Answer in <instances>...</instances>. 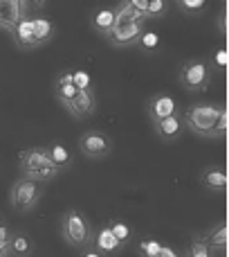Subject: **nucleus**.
<instances>
[{
    "label": "nucleus",
    "instance_id": "f257e3e1",
    "mask_svg": "<svg viewBox=\"0 0 229 257\" xmlns=\"http://www.w3.org/2000/svg\"><path fill=\"white\" fill-rule=\"evenodd\" d=\"M227 108L222 104H209V102H196L186 106L182 113V122L189 131H194L200 138H216V126L220 115Z\"/></svg>",
    "mask_w": 229,
    "mask_h": 257
},
{
    "label": "nucleus",
    "instance_id": "f03ea898",
    "mask_svg": "<svg viewBox=\"0 0 229 257\" xmlns=\"http://www.w3.org/2000/svg\"><path fill=\"white\" fill-rule=\"evenodd\" d=\"M58 169L52 165L48 154V147H32L20 154V176L36 183H50L58 176Z\"/></svg>",
    "mask_w": 229,
    "mask_h": 257
},
{
    "label": "nucleus",
    "instance_id": "7ed1b4c3",
    "mask_svg": "<svg viewBox=\"0 0 229 257\" xmlns=\"http://www.w3.org/2000/svg\"><path fill=\"white\" fill-rule=\"evenodd\" d=\"M61 235H63V239L70 246H74V248H88V246L92 244L94 232H92L90 221L86 219V214H81L79 210L72 208L63 214Z\"/></svg>",
    "mask_w": 229,
    "mask_h": 257
},
{
    "label": "nucleus",
    "instance_id": "20e7f679",
    "mask_svg": "<svg viewBox=\"0 0 229 257\" xmlns=\"http://www.w3.org/2000/svg\"><path fill=\"white\" fill-rule=\"evenodd\" d=\"M178 81L189 93H202L212 84V66L204 59H189L180 66Z\"/></svg>",
    "mask_w": 229,
    "mask_h": 257
},
{
    "label": "nucleus",
    "instance_id": "39448f33",
    "mask_svg": "<svg viewBox=\"0 0 229 257\" xmlns=\"http://www.w3.org/2000/svg\"><path fill=\"white\" fill-rule=\"evenodd\" d=\"M45 192L43 183L30 181V178H18L12 185V192H9V199H12V205L18 210V212H30L36 203L40 201Z\"/></svg>",
    "mask_w": 229,
    "mask_h": 257
},
{
    "label": "nucleus",
    "instance_id": "423d86ee",
    "mask_svg": "<svg viewBox=\"0 0 229 257\" xmlns=\"http://www.w3.org/2000/svg\"><path fill=\"white\" fill-rule=\"evenodd\" d=\"M79 149L86 158H92V160H99V158H106L110 156L112 151V140L108 133L104 131H97V128H90L86 131L84 136L79 138Z\"/></svg>",
    "mask_w": 229,
    "mask_h": 257
},
{
    "label": "nucleus",
    "instance_id": "0eeeda50",
    "mask_svg": "<svg viewBox=\"0 0 229 257\" xmlns=\"http://www.w3.org/2000/svg\"><path fill=\"white\" fill-rule=\"evenodd\" d=\"M146 23L144 18H140V21H132V23H124V25H114V30L108 34V43L112 45V48H128V45H135L137 41H140L142 32L146 30Z\"/></svg>",
    "mask_w": 229,
    "mask_h": 257
},
{
    "label": "nucleus",
    "instance_id": "6e6552de",
    "mask_svg": "<svg viewBox=\"0 0 229 257\" xmlns=\"http://www.w3.org/2000/svg\"><path fill=\"white\" fill-rule=\"evenodd\" d=\"M30 9L32 3H27V0H0V27L12 34L18 21L30 16Z\"/></svg>",
    "mask_w": 229,
    "mask_h": 257
},
{
    "label": "nucleus",
    "instance_id": "1a4fd4ad",
    "mask_svg": "<svg viewBox=\"0 0 229 257\" xmlns=\"http://www.w3.org/2000/svg\"><path fill=\"white\" fill-rule=\"evenodd\" d=\"M68 108L72 117L76 120H84V117H90L94 111H97V95H94V88H88V90H79L74 95V99L68 104H63Z\"/></svg>",
    "mask_w": 229,
    "mask_h": 257
},
{
    "label": "nucleus",
    "instance_id": "9d476101",
    "mask_svg": "<svg viewBox=\"0 0 229 257\" xmlns=\"http://www.w3.org/2000/svg\"><path fill=\"white\" fill-rule=\"evenodd\" d=\"M146 111H148V117L153 124L160 120H166V117L176 115V113H180L178 111V102L166 93L153 95V97L148 99V104H146Z\"/></svg>",
    "mask_w": 229,
    "mask_h": 257
},
{
    "label": "nucleus",
    "instance_id": "9b49d317",
    "mask_svg": "<svg viewBox=\"0 0 229 257\" xmlns=\"http://www.w3.org/2000/svg\"><path fill=\"white\" fill-rule=\"evenodd\" d=\"M12 36H14V43H16V48H20V50H34V48H38V41H36V36H34V16L20 18V21H18V25L14 27Z\"/></svg>",
    "mask_w": 229,
    "mask_h": 257
},
{
    "label": "nucleus",
    "instance_id": "f8f14e48",
    "mask_svg": "<svg viewBox=\"0 0 229 257\" xmlns=\"http://www.w3.org/2000/svg\"><path fill=\"white\" fill-rule=\"evenodd\" d=\"M200 183L204 185V190L216 192V194H222L227 190V172L222 165H209V167L202 169L200 174Z\"/></svg>",
    "mask_w": 229,
    "mask_h": 257
},
{
    "label": "nucleus",
    "instance_id": "ddd939ff",
    "mask_svg": "<svg viewBox=\"0 0 229 257\" xmlns=\"http://www.w3.org/2000/svg\"><path fill=\"white\" fill-rule=\"evenodd\" d=\"M155 133H158L160 140L164 142H171V140H178V138L182 136V131H184V122H182V115L180 113H176V115L166 117V120H160L155 122Z\"/></svg>",
    "mask_w": 229,
    "mask_h": 257
},
{
    "label": "nucleus",
    "instance_id": "4468645a",
    "mask_svg": "<svg viewBox=\"0 0 229 257\" xmlns=\"http://www.w3.org/2000/svg\"><path fill=\"white\" fill-rule=\"evenodd\" d=\"M114 16H117L114 7L97 9V12L90 16V25H92V30L97 32V34H102L104 39H108V34L114 30Z\"/></svg>",
    "mask_w": 229,
    "mask_h": 257
},
{
    "label": "nucleus",
    "instance_id": "2eb2a0df",
    "mask_svg": "<svg viewBox=\"0 0 229 257\" xmlns=\"http://www.w3.org/2000/svg\"><path fill=\"white\" fill-rule=\"evenodd\" d=\"M90 246H92L94 250H99L102 255H106V257H108V255H114L119 248H122V244L114 239V235H112L110 230H108V226H104L102 230L94 232L92 244H90Z\"/></svg>",
    "mask_w": 229,
    "mask_h": 257
},
{
    "label": "nucleus",
    "instance_id": "dca6fc26",
    "mask_svg": "<svg viewBox=\"0 0 229 257\" xmlns=\"http://www.w3.org/2000/svg\"><path fill=\"white\" fill-rule=\"evenodd\" d=\"M200 239L209 246L212 250H225L227 248V241H229V232H227V223L220 221L216 226H212L204 235H200Z\"/></svg>",
    "mask_w": 229,
    "mask_h": 257
},
{
    "label": "nucleus",
    "instance_id": "f3484780",
    "mask_svg": "<svg viewBox=\"0 0 229 257\" xmlns=\"http://www.w3.org/2000/svg\"><path fill=\"white\" fill-rule=\"evenodd\" d=\"M48 154H50V160H52V165L58 169V172H63V169H68L72 165V154L61 145V142H54V145H50L48 147Z\"/></svg>",
    "mask_w": 229,
    "mask_h": 257
},
{
    "label": "nucleus",
    "instance_id": "a211bd4d",
    "mask_svg": "<svg viewBox=\"0 0 229 257\" xmlns=\"http://www.w3.org/2000/svg\"><path fill=\"white\" fill-rule=\"evenodd\" d=\"M34 36H36V41H38V45L52 41V36H54L52 21H50V18H43V16L34 18Z\"/></svg>",
    "mask_w": 229,
    "mask_h": 257
},
{
    "label": "nucleus",
    "instance_id": "6ab92c4d",
    "mask_svg": "<svg viewBox=\"0 0 229 257\" xmlns=\"http://www.w3.org/2000/svg\"><path fill=\"white\" fill-rule=\"evenodd\" d=\"M106 226H108V230L112 232L114 239H117L122 246H126L128 241L132 239V228L128 226L126 221H122V219H114V221H108Z\"/></svg>",
    "mask_w": 229,
    "mask_h": 257
},
{
    "label": "nucleus",
    "instance_id": "aec40b11",
    "mask_svg": "<svg viewBox=\"0 0 229 257\" xmlns=\"http://www.w3.org/2000/svg\"><path fill=\"white\" fill-rule=\"evenodd\" d=\"M186 257H214V250L200 237H194V241L186 248Z\"/></svg>",
    "mask_w": 229,
    "mask_h": 257
},
{
    "label": "nucleus",
    "instance_id": "412c9836",
    "mask_svg": "<svg viewBox=\"0 0 229 257\" xmlns=\"http://www.w3.org/2000/svg\"><path fill=\"white\" fill-rule=\"evenodd\" d=\"M166 12H168V3H166V0H148V7H146V21L162 18Z\"/></svg>",
    "mask_w": 229,
    "mask_h": 257
},
{
    "label": "nucleus",
    "instance_id": "4be33fe9",
    "mask_svg": "<svg viewBox=\"0 0 229 257\" xmlns=\"http://www.w3.org/2000/svg\"><path fill=\"white\" fill-rule=\"evenodd\" d=\"M176 7L184 14H200V12H204L207 3L204 0H176Z\"/></svg>",
    "mask_w": 229,
    "mask_h": 257
},
{
    "label": "nucleus",
    "instance_id": "5701e85b",
    "mask_svg": "<svg viewBox=\"0 0 229 257\" xmlns=\"http://www.w3.org/2000/svg\"><path fill=\"white\" fill-rule=\"evenodd\" d=\"M32 250V241L25 235H12V255H27Z\"/></svg>",
    "mask_w": 229,
    "mask_h": 257
},
{
    "label": "nucleus",
    "instance_id": "b1692460",
    "mask_svg": "<svg viewBox=\"0 0 229 257\" xmlns=\"http://www.w3.org/2000/svg\"><path fill=\"white\" fill-rule=\"evenodd\" d=\"M137 43H140L146 52H150V50L158 48L160 36H158V32H153V30H148V27H146V30L142 32V36H140V41H137Z\"/></svg>",
    "mask_w": 229,
    "mask_h": 257
},
{
    "label": "nucleus",
    "instance_id": "393cba45",
    "mask_svg": "<svg viewBox=\"0 0 229 257\" xmlns=\"http://www.w3.org/2000/svg\"><path fill=\"white\" fill-rule=\"evenodd\" d=\"M76 93H79V90L74 88V84H68V86H54V95H56V99H58L61 104L72 102Z\"/></svg>",
    "mask_w": 229,
    "mask_h": 257
},
{
    "label": "nucleus",
    "instance_id": "a878e982",
    "mask_svg": "<svg viewBox=\"0 0 229 257\" xmlns=\"http://www.w3.org/2000/svg\"><path fill=\"white\" fill-rule=\"evenodd\" d=\"M160 248H162V244H160L158 239H142L140 241V253H142V257H158Z\"/></svg>",
    "mask_w": 229,
    "mask_h": 257
},
{
    "label": "nucleus",
    "instance_id": "bb28decb",
    "mask_svg": "<svg viewBox=\"0 0 229 257\" xmlns=\"http://www.w3.org/2000/svg\"><path fill=\"white\" fill-rule=\"evenodd\" d=\"M72 84H74L76 90H88V88H92V79H90V75H88L86 70L72 72Z\"/></svg>",
    "mask_w": 229,
    "mask_h": 257
},
{
    "label": "nucleus",
    "instance_id": "cd10ccee",
    "mask_svg": "<svg viewBox=\"0 0 229 257\" xmlns=\"http://www.w3.org/2000/svg\"><path fill=\"white\" fill-rule=\"evenodd\" d=\"M128 5H130V7L135 9L140 16L146 18V7H148V0H128Z\"/></svg>",
    "mask_w": 229,
    "mask_h": 257
},
{
    "label": "nucleus",
    "instance_id": "c85d7f7f",
    "mask_svg": "<svg viewBox=\"0 0 229 257\" xmlns=\"http://www.w3.org/2000/svg\"><path fill=\"white\" fill-rule=\"evenodd\" d=\"M68 84H72V72H61L56 77V81H54V86H68Z\"/></svg>",
    "mask_w": 229,
    "mask_h": 257
},
{
    "label": "nucleus",
    "instance_id": "c756f323",
    "mask_svg": "<svg viewBox=\"0 0 229 257\" xmlns=\"http://www.w3.org/2000/svg\"><path fill=\"white\" fill-rule=\"evenodd\" d=\"M0 257H12V237L7 241H0Z\"/></svg>",
    "mask_w": 229,
    "mask_h": 257
},
{
    "label": "nucleus",
    "instance_id": "7c9ffc66",
    "mask_svg": "<svg viewBox=\"0 0 229 257\" xmlns=\"http://www.w3.org/2000/svg\"><path fill=\"white\" fill-rule=\"evenodd\" d=\"M158 257H182V255L178 253V250H173L171 246H164V244H162V248H160Z\"/></svg>",
    "mask_w": 229,
    "mask_h": 257
},
{
    "label": "nucleus",
    "instance_id": "2f4dec72",
    "mask_svg": "<svg viewBox=\"0 0 229 257\" xmlns=\"http://www.w3.org/2000/svg\"><path fill=\"white\" fill-rule=\"evenodd\" d=\"M79 257H106V255H102L99 250H94L92 246H88V248H84V253H81Z\"/></svg>",
    "mask_w": 229,
    "mask_h": 257
},
{
    "label": "nucleus",
    "instance_id": "473e14b6",
    "mask_svg": "<svg viewBox=\"0 0 229 257\" xmlns=\"http://www.w3.org/2000/svg\"><path fill=\"white\" fill-rule=\"evenodd\" d=\"M9 237H12V232H9L7 226H0V241H7Z\"/></svg>",
    "mask_w": 229,
    "mask_h": 257
},
{
    "label": "nucleus",
    "instance_id": "72a5a7b5",
    "mask_svg": "<svg viewBox=\"0 0 229 257\" xmlns=\"http://www.w3.org/2000/svg\"><path fill=\"white\" fill-rule=\"evenodd\" d=\"M218 30L225 32V9L220 12V18H218Z\"/></svg>",
    "mask_w": 229,
    "mask_h": 257
},
{
    "label": "nucleus",
    "instance_id": "f704fd0d",
    "mask_svg": "<svg viewBox=\"0 0 229 257\" xmlns=\"http://www.w3.org/2000/svg\"><path fill=\"white\" fill-rule=\"evenodd\" d=\"M227 52H225V50H220V52H218V66H225V61H227Z\"/></svg>",
    "mask_w": 229,
    "mask_h": 257
},
{
    "label": "nucleus",
    "instance_id": "c9c22d12",
    "mask_svg": "<svg viewBox=\"0 0 229 257\" xmlns=\"http://www.w3.org/2000/svg\"><path fill=\"white\" fill-rule=\"evenodd\" d=\"M0 226H2V223H0Z\"/></svg>",
    "mask_w": 229,
    "mask_h": 257
}]
</instances>
